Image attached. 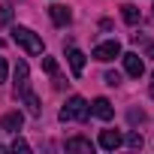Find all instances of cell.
<instances>
[{
  "instance_id": "obj_1",
  "label": "cell",
  "mask_w": 154,
  "mask_h": 154,
  "mask_svg": "<svg viewBox=\"0 0 154 154\" xmlns=\"http://www.w3.org/2000/svg\"><path fill=\"white\" fill-rule=\"evenodd\" d=\"M63 124L66 121H88L91 118V103L85 100V97H79V94H75V97H69L66 100V106L60 109V115H57Z\"/></svg>"
},
{
  "instance_id": "obj_2",
  "label": "cell",
  "mask_w": 154,
  "mask_h": 154,
  "mask_svg": "<svg viewBox=\"0 0 154 154\" xmlns=\"http://www.w3.org/2000/svg\"><path fill=\"white\" fill-rule=\"evenodd\" d=\"M12 39L27 51V54H42V39L30 27H12Z\"/></svg>"
},
{
  "instance_id": "obj_3",
  "label": "cell",
  "mask_w": 154,
  "mask_h": 154,
  "mask_svg": "<svg viewBox=\"0 0 154 154\" xmlns=\"http://www.w3.org/2000/svg\"><path fill=\"white\" fill-rule=\"evenodd\" d=\"M91 57L94 60H103V63H109V60H115V57H121V42L118 39H109V42H100L94 51H91Z\"/></svg>"
},
{
  "instance_id": "obj_4",
  "label": "cell",
  "mask_w": 154,
  "mask_h": 154,
  "mask_svg": "<svg viewBox=\"0 0 154 154\" xmlns=\"http://www.w3.org/2000/svg\"><path fill=\"white\" fill-rule=\"evenodd\" d=\"M27 79H30V69H27L24 60H18V63H15V100H21V97L30 91V82H27Z\"/></svg>"
},
{
  "instance_id": "obj_5",
  "label": "cell",
  "mask_w": 154,
  "mask_h": 154,
  "mask_svg": "<svg viewBox=\"0 0 154 154\" xmlns=\"http://www.w3.org/2000/svg\"><path fill=\"white\" fill-rule=\"evenodd\" d=\"M121 60H124V69H127V75H133V79H139V75L145 72L142 54H136V51H127V54H121Z\"/></svg>"
},
{
  "instance_id": "obj_6",
  "label": "cell",
  "mask_w": 154,
  "mask_h": 154,
  "mask_svg": "<svg viewBox=\"0 0 154 154\" xmlns=\"http://www.w3.org/2000/svg\"><path fill=\"white\" fill-rule=\"evenodd\" d=\"M91 115H97L100 121H112V118H115V109H112V103H109L106 97H97V100L91 103Z\"/></svg>"
},
{
  "instance_id": "obj_7",
  "label": "cell",
  "mask_w": 154,
  "mask_h": 154,
  "mask_svg": "<svg viewBox=\"0 0 154 154\" xmlns=\"http://www.w3.org/2000/svg\"><path fill=\"white\" fill-rule=\"evenodd\" d=\"M21 124H24V115L15 109V112H6L3 118H0V130H6V133H15V130H21Z\"/></svg>"
},
{
  "instance_id": "obj_8",
  "label": "cell",
  "mask_w": 154,
  "mask_h": 154,
  "mask_svg": "<svg viewBox=\"0 0 154 154\" xmlns=\"http://www.w3.org/2000/svg\"><path fill=\"white\" fill-rule=\"evenodd\" d=\"M121 142H124V136H121L118 130H103V133H100V148H106V151L121 148Z\"/></svg>"
},
{
  "instance_id": "obj_9",
  "label": "cell",
  "mask_w": 154,
  "mask_h": 154,
  "mask_svg": "<svg viewBox=\"0 0 154 154\" xmlns=\"http://www.w3.org/2000/svg\"><path fill=\"white\" fill-rule=\"evenodd\" d=\"M66 60H69L72 75H82V72H85V54H82L79 48H69V51H66Z\"/></svg>"
},
{
  "instance_id": "obj_10",
  "label": "cell",
  "mask_w": 154,
  "mask_h": 154,
  "mask_svg": "<svg viewBox=\"0 0 154 154\" xmlns=\"http://www.w3.org/2000/svg\"><path fill=\"white\" fill-rule=\"evenodd\" d=\"M66 151L91 154V151H94V142H91V139H85V136H72V139H66Z\"/></svg>"
},
{
  "instance_id": "obj_11",
  "label": "cell",
  "mask_w": 154,
  "mask_h": 154,
  "mask_svg": "<svg viewBox=\"0 0 154 154\" xmlns=\"http://www.w3.org/2000/svg\"><path fill=\"white\" fill-rule=\"evenodd\" d=\"M48 15H51V21H54V24H60V27L72 21V12H69L66 6H60V3H54V6L48 9Z\"/></svg>"
},
{
  "instance_id": "obj_12",
  "label": "cell",
  "mask_w": 154,
  "mask_h": 154,
  "mask_svg": "<svg viewBox=\"0 0 154 154\" xmlns=\"http://www.w3.org/2000/svg\"><path fill=\"white\" fill-rule=\"evenodd\" d=\"M121 18H124L127 24H139V9H136L133 3H124V6H121Z\"/></svg>"
},
{
  "instance_id": "obj_13",
  "label": "cell",
  "mask_w": 154,
  "mask_h": 154,
  "mask_svg": "<svg viewBox=\"0 0 154 154\" xmlns=\"http://www.w3.org/2000/svg\"><path fill=\"white\" fill-rule=\"evenodd\" d=\"M21 100H24V106H27V112H30V115H39V112H42V106H39V97H36L33 91H27Z\"/></svg>"
},
{
  "instance_id": "obj_14",
  "label": "cell",
  "mask_w": 154,
  "mask_h": 154,
  "mask_svg": "<svg viewBox=\"0 0 154 154\" xmlns=\"http://www.w3.org/2000/svg\"><path fill=\"white\" fill-rule=\"evenodd\" d=\"M9 21H12V6L3 3V6H0V24H9Z\"/></svg>"
},
{
  "instance_id": "obj_15",
  "label": "cell",
  "mask_w": 154,
  "mask_h": 154,
  "mask_svg": "<svg viewBox=\"0 0 154 154\" xmlns=\"http://www.w3.org/2000/svg\"><path fill=\"white\" fill-rule=\"evenodd\" d=\"M42 69H45L48 75H57V63H54V57H42Z\"/></svg>"
},
{
  "instance_id": "obj_16",
  "label": "cell",
  "mask_w": 154,
  "mask_h": 154,
  "mask_svg": "<svg viewBox=\"0 0 154 154\" xmlns=\"http://www.w3.org/2000/svg\"><path fill=\"white\" fill-rule=\"evenodd\" d=\"M106 85H112V88H118V85H121V72H115V69H109V72H106Z\"/></svg>"
},
{
  "instance_id": "obj_17",
  "label": "cell",
  "mask_w": 154,
  "mask_h": 154,
  "mask_svg": "<svg viewBox=\"0 0 154 154\" xmlns=\"http://www.w3.org/2000/svg\"><path fill=\"white\" fill-rule=\"evenodd\" d=\"M127 145H130V148H142V145H145V139H142L139 133H130V136H127Z\"/></svg>"
},
{
  "instance_id": "obj_18",
  "label": "cell",
  "mask_w": 154,
  "mask_h": 154,
  "mask_svg": "<svg viewBox=\"0 0 154 154\" xmlns=\"http://www.w3.org/2000/svg\"><path fill=\"white\" fill-rule=\"evenodd\" d=\"M9 148H12V151H30V145H27L24 139H15V142H12Z\"/></svg>"
},
{
  "instance_id": "obj_19",
  "label": "cell",
  "mask_w": 154,
  "mask_h": 154,
  "mask_svg": "<svg viewBox=\"0 0 154 154\" xmlns=\"http://www.w3.org/2000/svg\"><path fill=\"white\" fill-rule=\"evenodd\" d=\"M3 82H6V60L0 57V85H3Z\"/></svg>"
},
{
  "instance_id": "obj_20",
  "label": "cell",
  "mask_w": 154,
  "mask_h": 154,
  "mask_svg": "<svg viewBox=\"0 0 154 154\" xmlns=\"http://www.w3.org/2000/svg\"><path fill=\"white\" fill-rule=\"evenodd\" d=\"M142 51H145L148 57H154V42H142Z\"/></svg>"
},
{
  "instance_id": "obj_21",
  "label": "cell",
  "mask_w": 154,
  "mask_h": 154,
  "mask_svg": "<svg viewBox=\"0 0 154 154\" xmlns=\"http://www.w3.org/2000/svg\"><path fill=\"white\" fill-rule=\"evenodd\" d=\"M148 91H151V97H154V75H151V88H148Z\"/></svg>"
},
{
  "instance_id": "obj_22",
  "label": "cell",
  "mask_w": 154,
  "mask_h": 154,
  "mask_svg": "<svg viewBox=\"0 0 154 154\" xmlns=\"http://www.w3.org/2000/svg\"><path fill=\"white\" fill-rule=\"evenodd\" d=\"M0 48H3V39H0Z\"/></svg>"
}]
</instances>
